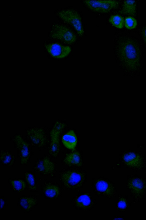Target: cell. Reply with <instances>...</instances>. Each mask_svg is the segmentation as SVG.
Returning a JSON list of instances; mask_svg holds the SVG:
<instances>
[{
	"label": "cell",
	"mask_w": 146,
	"mask_h": 220,
	"mask_svg": "<svg viewBox=\"0 0 146 220\" xmlns=\"http://www.w3.org/2000/svg\"><path fill=\"white\" fill-rule=\"evenodd\" d=\"M36 168L39 172L43 174H46L53 172L54 166L53 162L48 158L45 157L38 162Z\"/></svg>",
	"instance_id": "11"
},
{
	"label": "cell",
	"mask_w": 146,
	"mask_h": 220,
	"mask_svg": "<svg viewBox=\"0 0 146 220\" xmlns=\"http://www.w3.org/2000/svg\"><path fill=\"white\" fill-rule=\"evenodd\" d=\"M61 178L63 183L67 188H71L80 186L84 180L83 174L76 171H68L64 173Z\"/></svg>",
	"instance_id": "5"
},
{
	"label": "cell",
	"mask_w": 146,
	"mask_h": 220,
	"mask_svg": "<svg viewBox=\"0 0 146 220\" xmlns=\"http://www.w3.org/2000/svg\"><path fill=\"white\" fill-rule=\"evenodd\" d=\"M92 201L90 197L86 194L82 195L76 200V206L82 208H86L90 206Z\"/></svg>",
	"instance_id": "17"
},
{
	"label": "cell",
	"mask_w": 146,
	"mask_h": 220,
	"mask_svg": "<svg viewBox=\"0 0 146 220\" xmlns=\"http://www.w3.org/2000/svg\"><path fill=\"white\" fill-rule=\"evenodd\" d=\"M124 17L118 15L111 16L109 18V22L113 26L116 28L121 29L124 25Z\"/></svg>",
	"instance_id": "20"
},
{
	"label": "cell",
	"mask_w": 146,
	"mask_h": 220,
	"mask_svg": "<svg viewBox=\"0 0 146 220\" xmlns=\"http://www.w3.org/2000/svg\"><path fill=\"white\" fill-rule=\"evenodd\" d=\"M50 36L69 44L74 43L76 39L75 34L69 29L63 25L56 24L50 31Z\"/></svg>",
	"instance_id": "3"
},
{
	"label": "cell",
	"mask_w": 146,
	"mask_h": 220,
	"mask_svg": "<svg viewBox=\"0 0 146 220\" xmlns=\"http://www.w3.org/2000/svg\"><path fill=\"white\" fill-rule=\"evenodd\" d=\"M0 161L2 164L7 166L12 165L15 158L13 155L8 151H2L0 154Z\"/></svg>",
	"instance_id": "18"
},
{
	"label": "cell",
	"mask_w": 146,
	"mask_h": 220,
	"mask_svg": "<svg viewBox=\"0 0 146 220\" xmlns=\"http://www.w3.org/2000/svg\"><path fill=\"white\" fill-rule=\"evenodd\" d=\"M114 219H123L122 218H115Z\"/></svg>",
	"instance_id": "28"
},
{
	"label": "cell",
	"mask_w": 146,
	"mask_h": 220,
	"mask_svg": "<svg viewBox=\"0 0 146 220\" xmlns=\"http://www.w3.org/2000/svg\"><path fill=\"white\" fill-rule=\"evenodd\" d=\"M11 183L13 189L19 192L24 190L26 186L25 182L21 180H11Z\"/></svg>",
	"instance_id": "22"
},
{
	"label": "cell",
	"mask_w": 146,
	"mask_h": 220,
	"mask_svg": "<svg viewBox=\"0 0 146 220\" xmlns=\"http://www.w3.org/2000/svg\"><path fill=\"white\" fill-rule=\"evenodd\" d=\"M27 134L29 139L34 146L41 147L46 144V137L42 128L34 127L29 129L27 130Z\"/></svg>",
	"instance_id": "7"
},
{
	"label": "cell",
	"mask_w": 146,
	"mask_h": 220,
	"mask_svg": "<svg viewBox=\"0 0 146 220\" xmlns=\"http://www.w3.org/2000/svg\"><path fill=\"white\" fill-rule=\"evenodd\" d=\"M62 142L67 148L73 151L75 150L77 142V139L73 130L69 131L62 136Z\"/></svg>",
	"instance_id": "14"
},
{
	"label": "cell",
	"mask_w": 146,
	"mask_h": 220,
	"mask_svg": "<svg viewBox=\"0 0 146 220\" xmlns=\"http://www.w3.org/2000/svg\"><path fill=\"white\" fill-rule=\"evenodd\" d=\"M117 206L120 209L125 208L127 206V203L125 199L123 198L120 199L118 203Z\"/></svg>",
	"instance_id": "25"
},
{
	"label": "cell",
	"mask_w": 146,
	"mask_h": 220,
	"mask_svg": "<svg viewBox=\"0 0 146 220\" xmlns=\"http://www.w3.org/2000/svg\"><path fill=\"white\" fill-rule=\"evenodd\" d=\"M96 190L104 195L110 196L113 195L114 188L113 186L108 182L103 180H98L95 183Z\"/></svg>",
	"instance_id": "12"
},
{
	"label": "cell",
	"mask_w": 146,
	"mask_h": 220,
	"mask_svg": "<svg viewBox=\"0 0 146 220\" xmlns=\"http://www.w3.org/2000/svg\"><path fill=\"white\" fill-rule=\"evenodd\" d=\"M45 47L52 57L57 58H62L66 57L71 51L70 47L64 46L57 43L46 44Z\"/></svg>",
	"instance_id": "9"
},
{
	"label": "cell",
	"mask_w": 146,
	"mask_h": 220,
	"mask_svg": "<svg viewBox=\"0 0 146 220\" xmlns=\"http://www.w3.org/2000/svg\"><path fill=\"white\" fill-rule=\"evenodd\" d=\"M13 140L19 151L21 164H26L29 159L30 156L28 144L19 134L14 137Z\"/></svg>",
	"instance_id": "8"
},
{
	"label": "cell",
	"mask_w": 146,
	"mask_h": 220,
	"mask_svg": "<svg viewBox=\"0 0 146 220\" xmlns=\"http://www.w3.org/2000/svg\"><path fill=\"white\" fill-rule=\"evenodd\" d=\"M137 25V21L134 18L131 17H126L124 20V25L128 29L135 28Z\"/></svg>",
	"instance_id": "23"
},
{
	"label": "cell",
	"mask_w": 146,
	"mask_h": 220,
	"mask_svg": "<svg viewBox=\"0 0 146 220\" xmlns=\"http://www.w3.org/2000/svg\"><path fill=\"white\" fill-rule=\"evenodd\" d=\"M127 185L132 192L136 195H140L142 194L145 188L143 181L138 178L130 179L128 181Z\"/></svg>",
	"instance_id": "13"
},
{
	"label": "cell",
	"mask_w": 146,
	"mask_h": 220,
	"mask_svg": "<svg viewBox=\"0 0 146 220\" xmlns=\"http://www.w3.org/2000/svg\"><path fill=\"white\" fill-rule=\"evenodd\" d=\"M44 192L45 195L50 198L57 197L59 194V188L53 185H48L44 188Z\"/></svg>",
	"instance_id": "21"
},
{
	"label": "cell",
	"mask_w": 146,
	"mask_h": 220,
	"mask_svg": "<svg viewBox=\"0 0 146 220\" xmlns=\"http://www.w3.org/2000/svg\"><path fill=\"white\" fill-rule=\"evenodd\" d=\"M64 162L68 165L80 166L81 165L80 155L77 151H75L66 155Z\"/></svg>",
	"instance_id": "16"
},
{
	"label": "cell",
	"mask_w": 146,
	"mask_h": 220,
	"mask_svg": "<svg viewBox=\"0 0 146 220\" xmlns=\"http://www.w3.org/2000/svg\"><path fill=\"white\" fill-rule=\"evenodd\" d=\"M25 178L29 188L31 190H35L36 187L35 180L34 175L31 173L27 172L25 174Z\"/></svg>",
	"instance_id": "24"
},
{
	"label": "cell",
	"mask_w": 146,
	"mask_h": 220,
	"mask_svg": "<svg viewBox=\"0 0 146 220\" xmlns=\"http://www.w3.org/2000/svg\"><path fill=\"white\" fill-rule=\"evenodd\" d=\"M0 201H1V209L3 208L5 202L3 199L1 198Z\"/></svg>",
	"instance_id": "27"
},
{
	"label": "cell",
	"mask_w": 146,
	"mask_h": 220,
	"mask_svg": "<svg viewBox=\"0 0 146 220\" xmlns=\"http://www.w3.org/2000/svg\"><path fill=\"white\" fill-rule=\"evenodd\" d=\"M136 3L135 1H124L122 9L119 11L122 14L134 16L136 13Z\"/></svg>",
	"instance_id": "15"
},
{
	"label": "cell",
	"mask_w": 146,
	"mask_h": 220,
	"mask_svg": "<svg viewBox=\"0 0 146 220\" xmlns=\"http://www.w3.org/2000/svg\"><path fill=\"white\" fill-rule=\"evenodd\" d=\"M87 6L93 11L101 13H107L117 8L119 2L116 1H85Z\"/></svg>",
	"instance_id": "6"
},
{
	"label": "cell",
	"mask_w": 146,
	"mask_h": 220,
	"mask_svg": "<svg viewBox=\"0 0 146 220\" xmlns=\"http://www.w3.org/2000/svg\"><path fill=\"white\" fill-rule=\"evenodd\" d=\"M119 54L121 60L127 70L134 71L139 67L140 52L139 48L134 41L130 39L124 40L120 46Z\"/></svg>",
	"instance_id": "1"
},
{
	"label": "cell",
	"mask_w": 146,
	"mask_h": 220,
	"mask_svg": "<svg viewBox=\"0 0 146 220\" xmlns=\"http://www.w3.org/2000/svg\"><path fill=\"white\" fill-rule=\"evenodd\" d=\"M125 164L127 166L133 168H139L143 164L141 157L134 153L129 152L123 155V157Z\"/></svg>",
	"instance_id": "10"
},
{
	"label": "cell",
	"mask_w": 146,
	"mask_h": 220,
	"mask_svg": "<svg viewBox=\"0 0 146 220\" xmlns=\"http://www.w3.org/2000/svg\"><path fill=\"white\" fill-rule=\"evenodd\" d=\"M65 126L64 123L56 121L50 132V143L49 152L53 157H56L59 152L60 135Z\"/></svg>",
	"instance_id": "4"
},
{
	"label": "cell",
	"mask_w": 146,
	"mask_h": 220,
	"mask_svg": "<svg viewBox=\"0 0 146 220\" xmlns=\"http://www.w3.org/2000/svg\"><path fill=\"white\" fill-rule=\"evenodd\" d=\"M36 200L34 198L25 197L21 199L20 204L25 210L28 211L36 204Z\"/></svg>",
	"instance_id": "19"
},
{
	"label": "cell",
	"mask_w": 146,
	"mask_h": 220,
	"mask_svg": "<svg viewBox=\"0 0 146 220\" xmlns=\"http://www.w3.org/2000/svg\"><path fill=\"white\" fill-rule=\"evenodd\" d=\"M142 34L144 42L146 44V26L142 29Z\"/></svg>",
	"instance_id": "26"
},
{
	"label": "cell",
	"mask_w": 146,
	"mask_h": 220,
	"mask_svg": "<svg viewBox=\"0 0 146 220\" xmlns=\"http://www.w3.org/2000/svg\"><path fill=\"white\" fill-rule=\"evenodd\" d=\"M58 16L62 20L71 25L80 36L84 34L81 18L76 12L70 10H63L58 13Z\"/></svg>",
	"instance_id": "2"
}]
</instances>
